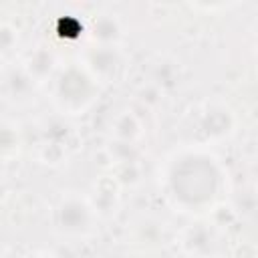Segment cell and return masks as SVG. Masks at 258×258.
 Masks as SVG:
<instances>
[{"mask_svg": "<svg viewBox=\"0 0 258 258\" xmlns=\"http://www.w3.org/2000/svg\"><path fill=\"white\" fill-rule=\"evenodd\" d=\"M171 185L179 200L187 204H202L216 194L218 173L208 159L187 157L175 165L171 173Z\"/></svg>", "mask_w": 258, "mask_h": 258, "instance_id": "cell-1", "label": "cell"}]
</instances>
